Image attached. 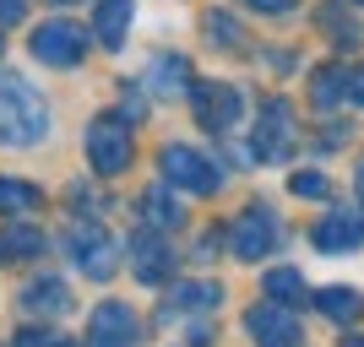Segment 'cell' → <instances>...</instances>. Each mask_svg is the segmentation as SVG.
<instances>
[{"label": "cell", "mask_w": 364, "mask_h": 347, "mask_svg": "<svg viewBox=\"0 0 364 347\" xmlns=\"http://www.w3.org/2000/svg\"><path fill=\"white\" fill-rule=\"evenodd\" d=\"M11 347H60V342H55L49 331H22V336L11 342Z\"/></svg>", "instance_id": "27"}, {"label": "cell", "mask_w": 364, "mask_h": 347, "mask_svg": "<svg viewBox=\"0 0 364 347\" xmlns=\"http://www.w3.org/2000/svg\"><path fill=\"white\" fill-rule=\"evenodd\" d=\"M261 287H267V299H272V304H283V299L299 304L304 299V277L289 272V266H283V272H267V277H261Z\"/></svg>", "instance_id": "21"}, {"label": "cell", "mask_w": 364, "mask_h": 347, "mask_svg": "<svg viewBox=\"0 0 364 347\" xmlns=\"http://www.w3.org/2000/svg\"><path fill=\"white\" fill-rule=\"evenodd\" d=\"M22 309H28V315H38V320L65 315V309H71V287H65L60 277H38V282L22 287Z\"/></svg>", "instance_id": "13"}, {"label": "cell", "mask_w": 364, "mask_h": 347, "mask_svg": "<svg viewBox=\"0 0 364 347\" xmlns=\"http://www.w3.org/2000/svg\"><path fill=\"white\" fill-rule=\"evenodd\" d=\"M38 184H28V180H6L0 174V217H28V211H38Z\"/></svg>", "instance_id": "18"}, {"label": "cell", "mask_w": 364, "mask_h": 347, "mask_svg": "<svg viewBox=\"0 0 364 347\" xmlns=\"http://www.w3.org/2000/svg\"><path fill=\"white\" fill-rule=\"evenodd\" d=\"M353 184H359V201H364V168H359V180H353Z\"/></svg>", "instance_id": "31"}, {"label": "cell", "mask_w": 364, "mask_h": 347, "mask_svg": "<svg viewBox=\"0 0 364 347\" xmlns=\"http://www.w3.org/2000/svg\"><path fill=\"white\" fill-rule=\"evenodd\" d=\"M343 347H364V336H348V342H343Z\"/></svg>", "instance_id": "30"}, {"label": "cell", "mask_w": 364, "mask_h": 347, "mask_svg": "<svg viewBox=\"0 0 364 347\" xmlns=\"http://www.w3.org/2000/svg\"><path fill=\"white\" fill-rule=\"evenodd\" d=\"M321 109L343 104V98H353V71H343V65H326V71H316V92H310Z\"/></svg>", "instance_id": "20"}, {"label": "cell", "mask_w": 364, "mask_h": 347, "mask_svg": "<svg viewBox=\"0 0 364 347\" xmlns=\"http://www.w3.org/2000/svg\"><path fill=\"white\" fill-rule=\"evenodd\" d=\"M33 60L38 65H55V71H71V65H82V55H87V33L76 28V22H38L28 38Z\"/></svg>", "instance_id": "2"}, {"label": "cell", "mask_w": 364, "mask_h": 347, "mask_svg": "<svg viewBox=\"0 0 364 347\" xmlns=\"http://www.w3.org/2000/svg\"><path fill=\"white\" fill-rule=\"evenodd\" d=\"M321 28H326V33H337V38H348V44L359 38V28H353V22H348L343 11H337V6H326V11H321Z\"/></svg>", "instance_id": "25"}, {"label": "cell", "mask_w": 364, "mask_h": 347, "mask_svg": "<svg viewBox=\"0 0 364 347\" xmlns=\"http://www.w3.org/2000/svg\"><path fill=\"white\" fill-rule=\"evenodd\" d=\"M316 250H326V255H337V250H359L364 244V217H353V211H332V217H321L316 223Z\"/></svg>", "instance_id": "12"}, {"label": "cell", "mask_w": 364, "mask_h": 347, "mask_svg": "<svg viewBox=\"0 0 364 347\" xmlns=\"http://www.w3.org/2000/svg\"><path fill=\"white\" fill-rule=\"evenodd\" d=\"M277 244V217L267 206H245L240 217H234V233H228V250L240 260H267Z\"/></svg>", "instance_id": "8"}, {"label": "cell", "mask_w": 364, "mask_h": 347, "mask_svg": "<svg viewBox=\"0 0 364 347\" xmlns=\"http://www.w3.org/2000/svg\"><path fill=\"white\" fill-rule=\"evenodd\" d=\"M245 6H256V11H267V16H283V11H289V0H245Z\"/></svg>", "instance_id": "29"}, {"label": "cell", "mask_w": 364, "mask_h": 347, "mask_svg": "<svg viewBox=\"0 0 364 347\" xmlns=\"http://www.w3.org/2000/svg\"><path fill=\"white\" fill-rule=\"evenodd\" d=\"M289 190H294V196H304V201H326V190H332V184L321 180L316 168H299V174L289 180Z\"/></svg>", "instance_id": "24"}, {"label": "cell", "mask_w": 364, "mask_h": 347, "mask_svg": "<svg viewBox=\"0 0 364 347\" xmlns=\"http://www.w3.org/2000/svg\"><path fill=\"white\" fill-rule=\"evenodd\" d=\"M131 16H136V0H98V11H92V33H98V44L120 49Z\"/></svg>", "instance_id": "14"}, {"label": "cell", "mask_w": 364, "mask_h": 347, "mask_svg": "<svg viewBox=\"0 0 364 347\" xmlns=\"http://www.w3.org/2000/svg\"><path fill=\"white\" fill-rule=\"evenodd\" d=\"M120 114H125V125H136L141 114H147V98H141L136 87H125V92H120Z\"/></svg>", "instance_id": "26"}, {"label": "cell", "mask_w": 364, "mask_h": 347, "mask_svg": "<svg viewBox=\"0 0 364 347\" xmlns=\"http://www.w3.org/2000/svg\"><path fill=\"white\" fill-rule=\"evenodd\" d=\"M22 11H28V0H0V28H6V22H16Z\"/></svg>", "instance_id": "28"}, {"label": "cell", "mask_w": 364, "mask_h": 347, "mask_svg": "<svg viewBox=\"0 0 364 347\" xmlns=\"http://www.w3.org/2000/svg\"><path fill=\"white\" fill-rule=\"evenodd\" d=\"M131 255H136V277H141V282H164L168 266H174V260H168V244L158 239L152 228L131 239Z\"/></svg>", "instance_id": "15"}, {"label": "cell", "mask_w": 364, "mask_h": 347, "mask_svg": "<svg viewBox=\"0 0 364 347\" xmlns=\"http://www.w3.org/2000/svg\"><path fill=\"white\" fill-rule=\"evenodd\" d=\"M289 147H294V109L283 98H267L256 114V131H250V152L261 163H283Z\"/></svg>", "instance_id": "4"}, {"label": "cell", "mask_w": 364, "mask_h": 347, "mask_svg": "<svg viewBox=\"0 0 364 347\" xmlns=\"http://www.w3.org/2000/svg\"><path fill=\"white\" fill-rule=\"evenodd\" d=\"M141 87H147L152 98H180V92H191V60H185V55H158V60L147 65V76H141Z\"/></svg>", "instance_id": "11"}, {"label": "cell", "mask_w": 364, "mask_h": 347, "mask_svg": "<svg viewBox=\"0 0 364 347\" xmlns=\"http://www.w3.org/2000/svg\"><path fill=\"white\" fill-rule=\"evenodd\" d=\"M44 250V233L28 223H11V228H0V260H28Z\"/></svg>", "instance_id": "19"}, {"label": "cell", "mask_w": 364, "mask_h": 347, "mask_svg": "<svg viewBox=\"0 0 364 347\" xmlns=\"http://www.w3.org/2000/svg\"><path fill=\"white\" fill-rule=\"evenodd\" d=\"M191 104H196V120L207 131H234L245 114V98L240 87H228V82H196L191 87Z\"/></svg>", "instance_id": "9"}, {"label": "cell", "mask_w": 364, "mask_h": 347, "mask_svg": "<svg viewBox=\"0 0 364 347\" xmlns=\"http://www.w3.org/2000/svg\"><path fill=\"white\" fill-rule=\"evenodd\" d=\"M321 315L326 320H353L359 315V293H353V287H326V293H321Z\"/></svg>", "instance_id": "22"}, {"label": "cell", "mask_w": 364, "mask_h": 347, "mask_svg": "<svg viewBox=\"0 0 364 347\" xmlns=\"http://www.w3.org/2000/svg\"><path fill=\"white\" fill-rule=\"evenodd\" d=\"M207 38H218L223 49H240V44H245V28H240L228 11H213V16H207Z\"/></svg>", "instance_id": "23"}, {"label": "cell", "mask_w": 364, "mask_h": 347, "mask_svg": "<svg viewBox=\"0 0 364 347\" xmlns=\"http://www.w3.org/2000/svg\"><path fill=\"white\" fill-rule=\"evenodd\" d=\"M131 342H136V315H131V304L104 299L92 309V320H87V347H131Z\"/></svg>", "instance_id": "10"}, {"label": "cell", "mask_w": 364, "mask_h": 347, "mask_svg": "<svg viewBox=\"0 0 364 347\" xmlns=\"http://www.w3.org/2000/svg\"><path fill=\"white\" fill-rule=\"evenodd\" d=\"M49 136V109L22 71H0V147H38Z\"/></svg>", "instance_id": "1"}, {"label": "cell", "mask_w": 364, "mask_h": 347, "mask_svg": "<svg viewBox=\"0 0 364 347\" xmlns=\"http://www.w3.org/2000/svg\"><path fill=\"white\" fill-rule=\"evenodd\" d=\"M49 6H76V0H49Z\"/></svg>", "instance_id": "32"}, {"label": "cell", "mask_w": 364, "mask_h": 347, "mask_svg": "<svg viewBox=\"0 0 364 347\" xmlns=\"http://www.w3.org/2000/svg\"><path fill=\"white\" fill-rule=\"evenodd\" d=\"M245 331H250V342L256 347H299L304 331H299V315H294L289 304H256L250 315H245Z\"/></svg>", "instance_id": "7"}, {"label": "cell", "mask_w": 364, "mask_h": 347, "mask_svg": "<svg viewBox=\"0 0 364 347\" xmlns=\"http://www.w3.org/2000/svg\"><path fill=\"white\" fill-rule=\"evenodd\" d=\"M65 250H71V260H76L87 277H98V282H104V277H114L120 250H114V239H109V233L92 223V217H87V223H76L71 233H65Z\"/></svg>", "instance_id": "5"}, {"label": "cell", "mask_w": 364, "mask_h": 347, "mask_svg": "<svg viewBox=\"0 0 364 347\" xmlns=\"http://www.w3.org/2000/svg\"><path fill=\"white\" fill-rule=\"evenodd\" d=\"M141 223H147L152 233H164V228L180 223V201L168 196V184H152L147 196H141Z\"/></svg>", "instance_id": "17"}, {"label": "cell", "mask_w": 364, "mask_h": 347, "mask_svg": "<svg viewBox=\"0 0 364 347\" xmlns=\"http://www.w3.org/2000/svg\"><path fill=\"white\" fill-rule=\"evenodd\" d=\"M158 168H164V184H180V190H196V196L218 190V180H223L196 147H164L158 152Z\"/></svg>", "instance_id": "6"}, {"label": "cell", "mask_w": 364, "mask_h": 347, "mask_svg": "<svg viewBox=\"0 0 364 347\" xmlns=\"http://www.w3.org/2000/svg\"><path fill=\"white\" fill-rule=\"evenodd\" d=\"M218 282H180L174 293H168V304H164V320L168 315H196V309H218Z\"/></svg>", "instance_id": "16"}, {"label": "cell", "mask_w": 364, "mask_h": 347, "mask_svg": "<svg viewBox=\"0 0 364 347\" xmlns=\"http://www.w3.org/2000/svg\"><path fill=\"white\" fill-rule=\"evenodd\" d=\"M87 163H92V174H104V180L125 174V163H131V131H125V120L98 114V120L87 125Z\"/></svg>", "instance_id": "3"}]
</instances>
